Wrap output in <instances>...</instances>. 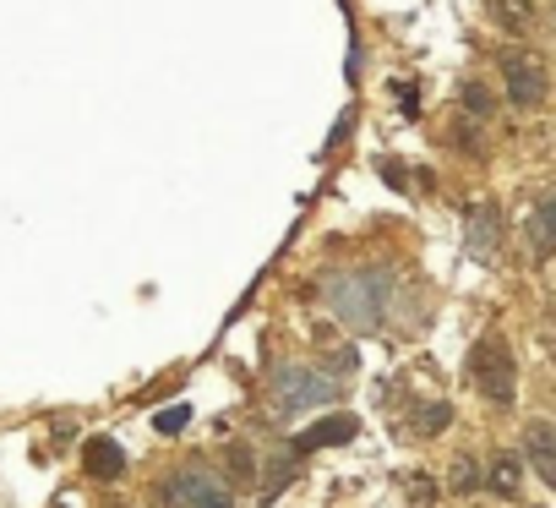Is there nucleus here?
I'll return each mask as SVG.
<instances>
[{
    "label": "nucleus",
    "mask_w": 556,
    "mask_h": 508,
    "mask_svg": "<svg viewBox=\"0 0 556 508\" xmlns=\"http://www.w3.org/2000/svg\"><path fill=\"white\" fill-rule=\"evenodd\" d=\"M83 464H88V481H121V470H126V448H121L115 437H88Z\"/></svg>",
    "instance_id": "423d86ee"
},
{
    "label": "nucleus",
    "mask_w": 556,
    "mask_h": 508,
    "mask_svg": "<svg viewBox=\"0 0 556 508\" xmlns=\"http://www.w3.org/2000/svg\"><path fill=\"white\" fill-rule=\"evenodd\" d=\"M186 421H191V410H186V405H175V410H159V416H153V426H159V432H180Z\"/></svg>",
    "instance_id": "a211bd4d"
},
{
    "label": "nucleus",
    "mask_w": 556,
    "mask_h": 508,
    "mask_svg": "<svg viewBox=\"0 0 556 508\" xmlns=\"http://www.w3.org/2000/svg\"><path fill=\"white\" fill-rule=\"evenodd\" d=\"M529 235H534V251H551L556 246V197L540 202V213L529 219Z\"/></svg>",
    "instance_id": "9b49d317"
},
{
    "label": "nucleus",
    "mask_w": 556,
    "mask_h": 508,
    "mask_svg": "<svg viewBox=\"0 0 556 508\" xmlns=\"http://www.w3.org/2000/svg\"><path fill=\"white\" fill-rule=\"evenodd\" d=\"M447 486H453V492H475V486H480V470H475V459H469V454H458V459H453V481H447Z\"/></svg>",
    "instance_id": "2eb2a0df"
},
{
    "label": "nucleus",
    "mask_w": 556,
    "mask_h": 508,
    "mask_svg": "<svg viewBox=\"0 0 556 508\" xmlns=\"http://www.w3.org/2000/svg\"><path fill=\"white\" fill-rule=\"evenodd\" d=\"M431 497H437V481L415 470V475H409V503H415V508H431Z\"/></svg>",
    "instance_id": "dca6fc26"
},
{
    "label": "nucleus",
    "mask_w": 556,
    "mask_h": 508,
    "mask_svg": "<svg viewBox=\"0 0 556 508\" xmlns=\"http://www.w3.org/2000/svg\"><path fill=\"white\" fill-rule=\"evenodd\" d=\"M491 492H496V497H518V459H513V454H496V464H491Z\"/></svg>",
    "instance_id": "f8f14e48"
},
{
    "label": "nucleus",
    "mask_w": 556,
    "mask_h": 508,
    "mask_svg": "<svg viewBox=\"0 0 556 508\" xmlns=\"http://www.w3.org/2000/svg\"><path fill=\"white\" fill-rule=\"evenodd\" d=\"M469 246L480 251V258H491V251H496V208H475V224H469Z\"/></svg>",
    "instance_id": "9d476101"
},
{
    "label": "nucleus",
    "mask_w": 556,
    "mask_h": 508,
    "mask_svg": "<svg viewBox=\"0 0 556 508\" xmlns=\"http://www.w3.org/2000/svg\"><path fill=\"white\" fill-rule=\"evenodd\" d=\"M502 83H507V99L518 104V110H534L540 99H545V88H551V77H545V61L534 55V50H502Z\"/></svg>",
    "instance_id": "39448f33"
},
{
    "label": "nucleus",
    "mask_w": 556,
    "mask_h": 508,
    "mask_svg": "<svg viewBox=\"0 0 556 508\" xmlns=\"http://www.w3.org/2000/svg\"><path fill=\"white\" fill-rule=\"evenodd\" d=\"M491 17L507 28V34H523L534 23V0H491Z\"/></svg>",
    "instance_id": "1a4fd4ad"
},
{
    "label": "nucleus",
    "mask_w": 556,
    "mask_h": 508,
    "mask_svg": "<svg viewBox=\"0 0 556 508\" xmlns=\"http://www.w3.org/2000/svg\"><path fill=\"white\" fill-rule=\"evenodd\" d=\"M224 459H229L235 486H251V481H256V464H251V448H245V443H229V454H224Z\"/></svg>",
    "instance_id": "4468645a"
},
{
    "label": "nucleus",
    "mask_w": 556,
    "mask_h": 508,
    "mask_svg": "<svg viewBox=\"0 0 556 508\" xmlns=\"http://www.w3.org/2000/svg\"><path fill=\"white\" fill-rule=\"evenodd\" d=\"M523 454H529L534 475H540L545 486H556V432H551L545 421H529V432H523Z\"/></svg>",
    "instance_id": "0eeeda50"
},
{
    "label": "nucleus",
    "mask_w": 556,
    "mask_h": 508,
    "mask_svg": "<svg viewBox=\"0 0 556 508\" xmlns=\"http://www.w3.org/2000/svg\"><path fill=\"white\" fill-rule=\"evenodd\" d=\"M464 104H469L475 115H491V104H496V99H491V88H485V83H469V88H464Z\"/></svg>",
    "instance_id": "f3484780"
},
{
    "label": "nucleus",
    "mask_w": 556,
    "mask_h": 508,
    "mask_svg": "<svg viewBox=\"0 0 556 508\" xmlns=\"http://www.w3.org/2000/svg\"><path fill=\"white\" fill-rule=\"evenodd\" d=\"M355 432H361L355 416H328V421H312V426H306L301 448H339V443H350Z\"/></svg>",
    "instance_id": "6e6552de"
},
{
    "label": "nucleus",
    "mask_w": 556,
    "mask_h": 508,
    "mask_svg": "<svg viewBox=\"0 0 556 508\" xmlns=\"http://www.w3.org/2000/svg\"><path fill=\"white\" fill-rule=\"evenodd\" d=\"M469 372H475V388L491 399V405H507L513 399V388H518V367H513V350L491 334V339H480L475 345V356H469Z\"/></svg>",
    "instance_id": "7ed1b4c3"
},
{
    "label": "nucleus",
    "mask_w": 556,
    "mask_h": 508,
    "mask_svg": "<svg viewBox=\"0 0 556 508\" xmlns=\"http://www.w3.org/2000/svg\"><path fill=\"white\" fill-rule=\"evenodd\" d=\"M333 394H339L333 372H317V367H285V372H273V399H278V410H290V416L317 410Z\"/></svg>",
    "instance_id": "f03ea898"
},
{
    "label": "nucleus",
    "mask_w": 556,
    "mask_h": 508,
    "mask_svg": "<svg viewBox=\"0 0 556 508\" xmlns=\"http://www.w3.org/2000/svg\"><path fill=\"white\" fill-rule=\"evenodd\" d=\"M453 421V410L437 399V405H420V416H415V437H431V432H442Z\"/></svg>",
    "instance_id": "ddd939ff"
},
{
    "label": "nucleus",
    "mask_w": 556,
    "mask_h": 508,
    "mask_svg": "<svg viewBox=\"0 0 556 508\" xmlns=\"http://www.w3.org/2000/svg\"><path fill=\"white\" fill-rule=\"evenodd\" d=\"M164 503L169 508H235V492L224 486V475H213L202 464H186L164 481Z\"/></svg>",
    "instance_id": "20e7f679"
},
{
    "label": "nucleus",
    "mask_w": 556,
    "mask_h": 508,
    "mask_svg": "<svg viewBox=\"0 0 556 508\" xmlns=\"http://www.w3.org/2000/svg\"><path fill=\"white\" fill-rule=\"evenodd\" d=\"M328 307H333V318H339L344 329L371 334V329L388 318V307H393V280H388L382 269L333 274V280H328Z\"/></svg>",
    "instance_id": "f257e3e1"
}]
</instances>
